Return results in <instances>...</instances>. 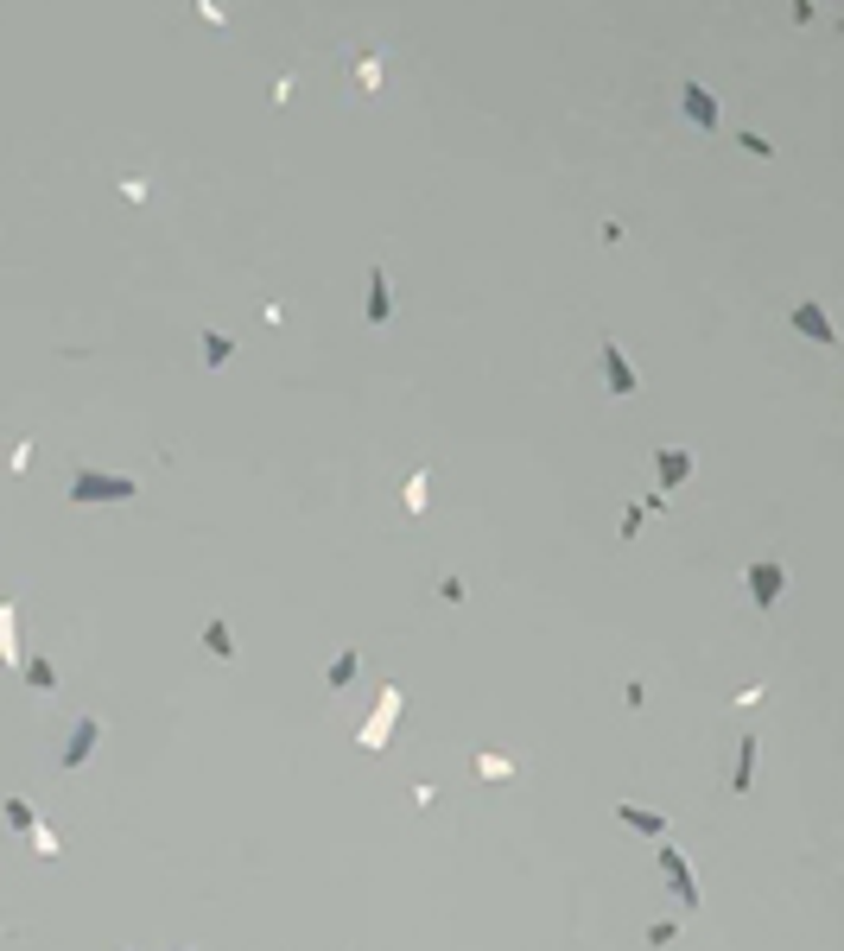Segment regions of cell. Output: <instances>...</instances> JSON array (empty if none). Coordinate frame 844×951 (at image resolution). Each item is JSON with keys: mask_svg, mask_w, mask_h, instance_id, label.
Instances as JSON below:
<instances>
[{"mask_svg": "<svg viewBox=\"0 0 844 951\" xmlns=\"http://www.w3.org/2000/svg\"><path fill=\"white\" fill-rule=\"evenodd\" d=\"M749 590H755V603L769 609V603L781 597V565H755V571H749Z\"/></svg>", "mask_w": 844, "mask_h": 951, "instance_id": "obj_3", "label": "cell"}, {"mask_svg": "<svg viewBox=\"0 0 844 951\" xmlns=\"http://www.w3.org/2000/svg\"><path fill=\"white\" fill-rule=\"evenodd\" d=\"M7 824L26 831V824H32V806H26V800H7Z\"/></svg>", "mask_w": 844, "mask_h": 951, "instance_id": "obj_11", "label": "cell"}, {"mask_svg": "<svg viewBox=\"0 0 844 951\" xmlns=\"http://www.w3.org/2000/svg\"><path fill=\"white\" fill-rule=\"evenodd\" d=\"M685 469H693V463H685V451H661V476H667V483H679Z\"/></svg>", "mask_w": 844, "mask_h": 951, "instance_id": "obj_10", "label": "cell"}, {"mask_svg": "<svg viewBox=\"0 0 844 951\" xmlns=\"http://www.w3.org/2000/svg\"><path fill=\"white\" fill-rule=\"evenodd\" d=\"M476 774L483 780H515V762L508 755H476Z\"/></svg>", "mask_w": 844, "mask_h": 951, "instance_id": "obj_7", "label": "cell"}, {"mask_svg": "<svg viewBox=\"0 0 844 951\" xmlns=\"http://www.w3.org/2000/svg\"><path fill=\"white\" fill-rule=\"evenodd\" d=\"M685 108H693L699 121H711V96H705V89H685Z\"/></svg>", "mask_w": 844, "mask_h": 951, "instance_id": "obj_12", "label": "cell"}, {"mask_svg": "<svg viewBox=\"0 0 844 951\" xmlns=\"http://www.w3.org/2000/svg\"><path fill=\"white\" fill-rule=\"evenodd\" d=\"M394 723H400V685H388V692H381V704H375V717H368V730H362L356 742L368 748V755H381V742L394 736Z\"/></svg>", "mask_w": 844, "mask_h": 951, "instance_id": "obj_1", "label": "cell"}, {"mask_svg": "<svg viewBox=\"0 0 844 951\" xmlns=\"http://www.w3.org/2000/svg\"><path fill=\"white\" fill-rule=\"evenodd\" d=\"M96 736H102L96 723H83V730H76V736H70V748H64V768H83V762H89V748H96Z\"/></svg>", "mask_w": 844, "mask_h": 951, "instance_id": "obj_5", "label": "cell"}, {"mask_svg": "<svg viewBox=\"0 0 844 951\" xmlns=\"http://www.w3.org/2000/svg\"><path fill=\"white\" fill-rule=\"evenodd\" d=\"M204 641H210V653H216V660H236V641H228V628H222V622H210V634H204Z\"/></svg>", "mask_w": 844, "mask_h": 951, "instance_id": "obj_9", "label": "cell"}, {"mask_svg": "<svg viewBox=\"0 0 844 951\" xmlns=\"http://www.w3.org/2000/svg\"><path fill=\"white\" fill-rule=\"evenodd\" d=\"M324 679H330V685H350V679H356V653H337V660L324 666Z\"/></svg>", "mask_w": 844, "mask_h": 951, "instance_id": "obj_8", "label": "cell"}, {"mask_svg": "<svg viewBox=\"0 0 844 951\" xmlns=\"http://www.w3.org/2000/svg\"><path fill=\"white\" fill-rule=\"evenodd\" d=\"M616 818H623L629 831H647V838H661V831H667L661 812H641V806H616Z\"/></svg>", "mask_w": 844, "mask_h": 951, "instance_id": "obj_4", "label": "cell"}, {"mask_svg": "<svg viewBox=\"0 0 844 951\" xmlns=\"http://www.w3.org/2000/svg\"><path fill=\"white\" fill-rule=\"evenodd\" d=\"M749 780H755V736H743V755H737V774H731V786H737V792H749Z\"/></svg>", "mask_w": 844, "mask_h": 951, "instance_id": "obj_6", "label": "cell"}, {"mask_svg": "<svg viewBox=\"0 0 844 951\" xmlns=\"http://www.w3.org/2000/svg\"><path fill=\"white\" fill-rule=\"evenodd\" d=\"M661 869H667V882H673L679 907H685V914H699V882L685 876V856H673V850H667V856H661Z\"/></svg>", "mask_w": 844, "mask_h": 951, "instance_id": "obj_2", "label": "cell"}]
</instances>
